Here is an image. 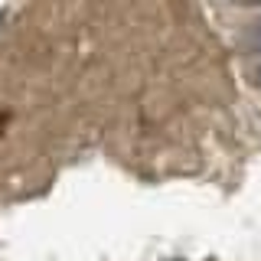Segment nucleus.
Returning a JSON list of instances; mask_svg holds the SVG:
<instances>
[{
	"label": "nucleus",
	"instance_id": "f257e3e1",
	"mask_svg": "<svg viewBox=\"0 0 261 261\" xmlns=\"http://www.w3.org/2000/svg\"><path fill=\"white\" fill-rule=\"evenodd\" d=\"M251 46H255V53H261V27L251 33Z\"/></svg>",
	"mask_w": 261,
	"mask_h": 261
},
{
	"label": "nucleus",
	"instance_id": "f03ea898",
	"mask_svg": "<svg viewBox=\"0 0 261 261\" xmlns=\"http://www.w3.org/2000/svg\"><path fill=\"white\" fill-rule=\"evenodd\" d=\"M255 79H258V85H261V65H258V69H255Z\"/></svg>",
	"mask_w": 261,
	"mask_h": 261
}]
</instances>
